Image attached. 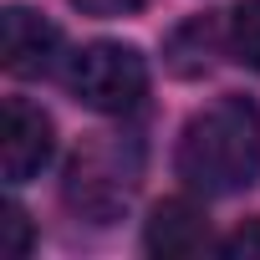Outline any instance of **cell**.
<instances>
[{"label":"cell","instance_id":"obj_1","mask_svg":"<svg viewBox=\"0 0 260 260\" xmlns=\"http://www.w3.org/2000/svg\"><path fill=\"white\" fill-rule=\"evenodd\" d=\"M174 164L179 179L204 199L250 189L260 179V107L250 97H214L189 117Z\"/></svg>","mask_w":260,"mask_h":260},{"label":"cell","instance_id":"obj_2","mask_svg":"<svg viewBox=\"0 0 260 260\" xmlns=\"http://www.w3.org/2000/svg\"><path fill=\"white\" fill-rule=\"evenodd\" d=\"M138 179H143V148H138V138L97 133V138H87L72 153L67 179H61V199H67V209L77 219L112 224V219H122L127 204H133Z\"/></svg>","mask_w":260,"mask_h":260},{"label":"cell","instance_id":"obj_3","mask_svg":"<svg viewBox=\"0 0 260 260\" xmlns=\"http://www.w3.org/2000/svg\"><path fill=\"white\" fill-rule=\"evenodd\" d=\"M67 87L82 107L102 112V117H122L133 112L148 92V61L138 46H122V41H92L72 56L67 67Z\"/></svg>","mask_w":260,"mask_h":260},{"label":"cell","instance_id":"obj_4","mask_svg":"<svg viewBox=\"0 0 260 260\" xmlns=\"http://www.w3.org/2000/svg\"><path fill=\"white\" fill-rule=\"evenodd\" d=\"M51 153H56L51 117L26 97H6V112H0V174H6V184L36 179L51 164Z\"/></svg>","mask_w":260,"mask_h":260},{"label":"cell","instance_id":"obj_5","mask_svg":"<svg viewBox=\"0 0 260 260\" xmlns=\"http://www.w3.org/2000/svg\"><path fill=\"white\" fill-rule=\"evenodd\" d=\"M61 51V31L31 11V6H6L0 11V67L11 77H41L56 67Z\"/></svg>","mask_w":260,"mask_h":260},{"label":"cell","instance_id":"obj_6","mask_svg":"<svg viewBox=\"0 0 260 260\" xmlns=\"http://www.w3.org/2000/svg\"><path fill=\"white\" fill-rule=\"evenodd\" d=\"M209 245V219L194 199H164L153 204L143 224V250L148 255H199Z\"/></svg>","mask_w":260,"mask_h":260},{"label":"cell","instance_id":"obj_7","mask_svg":"<svg viewBox=\"0 0 260 260\" xmlns=\"http://www.w3.org/2000/svg\"><path fill=\"white\" fill-rule=\"evenodd\" d=\"M214 51H219V26L214 16H194L184 21L174 36H169V67L179 77H204L214 67Z\"/></svg>","mask_w":260,"mask_h":260},{"label":"cell","instance_id":"obj_8","mask_svg":"<svg viewBox=\"0 0 260 260\" xmlns=\"http://www.w3.org/2000/svg\"><path fill=\"white\" fill-rule=\"evenodd\" d=\"M230 51L250 72H260V0H240L230 16Z\"/></svg>","mask_w":260,"mask_h":260},{"label":"cell","instance_id":"obj_9","mask_svg":"<svg viewBox=\"0 0 260 260\" xmlns=\"http://www.w3.org/2000/svg\"><path fill=\"white\" fill-rule=\"evenodd\" d=\"M36 245V230L26 219L21 204H0V255H31Z\"/></svg>","mask_w":260,"mask_h":260},{"label":"cell","instance_id":"obj_10","mask_svg":"<svg viewBox=\"0 0 260 260\" xmlns=\"http://www.w3.org/2000/svg\"><path fill=\"white\" fill-rule=\"evenodd\" d=\"M72 6H77L82 16H97V21H112V16H133V11H143L148 0H72Z\"/></svg>","mask_w":260,"mask_h":260},{"label":"cell","instance_id":"obj_11","mask_svg":"<svg viewBox=\"0 0 260 260\" xmlns=\"http://www.w3.org/2000/svg\"><path fill=\"white\" fill-rule=\"evenodd\" d=\"M224 250H230V255H260V219L240 224V230L224 240Z\"/></svg>","mask_w":260,"mask_h":260}]
</instances>
